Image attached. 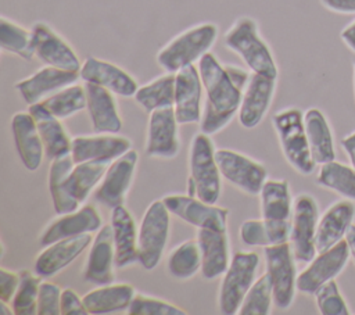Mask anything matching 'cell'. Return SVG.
Masks as SVG:
<instances>
[{"label": "cell", "instance_id": "6da1fadb", "mask_svg": "<svg viewBox=\"0 0 355 315\" xmlns=\"http://www.w3.org/2000/svg\"><path fill=\"white\" fill-rule=\"evenodd\" d=\"M197 67L204 87L200 132L211 136L226 128L234 115H237L243 90L232 80L225 64L214 53H207L197 62Z\"/></svg>", "mask_w": 355, "mask_h": 315}, {"label": "cell", "instance_id": "7a4b0ae2", "mask_svg": "<svg viewBox=\"0 0 355 315\" xmlns=\"http://www.w3.org/2000/svg\"><path fill=\"white\" fill-rule=\"evenodd\" d=\"M223 44L236 53L252 74L277 79V62L252 17L241 15L234 19L223 35Z\"/></svg>", "mask_w": 355, "mask_h": 315}, {"label": "cell", "instance_id": "3957f363", "mask_svg": "<svg viewBox=\"0 0 355 315\" xmlns=\"http://www.w3.org/2000/svg\"><path fill=\"white\" fill-rule=\"evenodd\" d=\"M219 36V28L214 22L196 24L166 42L155 54L157 64L171 74L197 64L211 51Z\"/></svg>", "mask_w": 355, "mask_h": 315}, {"label": "cell", "instance_id": "277c9868", "mask_svg": "<svg viewBox=\"0 0 355 315\" xmlns=\"http://www.w3.org/2000/svg\"><path fill=\"white\" fill-rule=\"evenodd\" d=\"M211 136L202 132L194 135L189 153L187 194L216 204L222 193V173L215 157Z\"/></svg>", "mask_w": 355, "mask_h": 315}, {"label": "cell", "instance_id": "5b68a950", "mask_svg": "<svg viewBox=\"0 0 355 315\" xmlns=\"http://www.w3.org/2000/svg\"><path fill=\"white\" fill-rule=\"evenodd\" d=\"M272 125L277 135L286 161L301 175H311L316 162L312 158L304 112L297 107H287L273 114Z\"/></svg>", "mask_w": 355, "mask_h": 315}, {"label": "cell", "instance_id": "8992f818", "mask_svg": "<svg viewBox=\"0 0 355 315\" xmlns=\"http://www.w3.org/2000/svg\"><path fill=\"white\" fill-rule=\"evenodd\" d=\"M261 219L269 246L288 241L294 201L286 179H268L259 193Z\"/></svg>", "mask_w": 355, "mask_h": 315}, {"label": "cell", "instance_id": "52a82bcc", "mask_svg": "<svg viewBox=\"0 0 355 315\" xmlns=\"http://www.w3.org/2000/svg\"><path fill=\"white\" fill-rule=\"evenodd\" d=\"M169 226L171 212L164 200L153 201L141 218L137 235V262L146 271L159 264L169 239Z\"/></svg>", "mask_w": 355, "mask_h": 315}, {"label": "cell", "instance_id": "ba28073f", "mask_svg": "<svg viewBox=\"0 0 355 315\" xmlns=\"http://www.w3.org/2000/svg\"><path fill=\"white\" fill-rule=\"evenodd\" d=\"M258 266L259 255L257 253L237 251L233 254L218 293V307L223 315L239 314L244 296L257 280Z\"/></svg>", "mask_w": 355, "mask_h": 315}, {"label": "cell", "instance_id": "9c48e42d", "mask_svg": "<svg viewBox=\"0 0 355 315\" xmlns=\"http://www.w3.org/2000/svg\"><path fill=\"white\" fill-rule=\"evenodd\" d=\"M318 222L319 207L316 200L308 193L298 194L294 200L288 237L297 262L308 264L318 254L315 244Z\"/></svg>", "mask_w": 355, "mask_h": 315}, {"label": "cell", "instance_id": "30bf717a", "mask_svg": "<svg viewBox=\"0 0 355 315\" xmlns=\"http://www.w3.org/2000/svg\"><path fill=\"white\" fill-rule=\"evenodd\" d=\"M266 272L270 275L273 286V304L280 309H287L294 301L297 291V268L290 241L263 247Z\"/></svg>", "mask_w": 355, "mask_h": 315}, {"label": "cell", "instance_id": "8fae6325", "mask_svg": "<svg viewBox=\"0 0 355 315\" xmlns=\"http://www.w3.org/2000/svg\"><path fill=\"white\" fill-rule=\"evenodd\" d=\"M215 157L222 178L250 196H259L268 180V171L259 161L230 148H216Z\"/></svg>", "mask_w": 355, "mask_h": 315}, {"label": "cell", "instance_id": "7c38bea8", "mask_svg": "<svg viewBox=\"0 0 355 315\" xmlns=\"http://www.w3.org/2000/svg\"><path fill=\"white\" fill-rule=\"evenodd\" d=\"M351 257L347 239L340 240L330 248L318 253L306 268L297 276V290L304 294H315V291L326 282L336 279L345 268Z\"/></svg>", "mask_w": 355, "mask_h": 315}, {"label": "cell", "instance_id": "4fadbf2b", "mask_svg": "<svg viewBox=\"0 0 355 315\" xmlns=\"http://www.w3.org/2000/svg\"><path fill=\"white\" fill-rule=\"evenodd\" d=\"M32 46L35 57L44 65L79 72L82 62L71 46L49 24L37 21L32 25Z\"/></svg>", "mask_w": 355, "mask_h": 315}, {"label": "cell", "instance_id": "5bb4252c", "mask_svg": "<svg viewBox=\"0 0 355 315\" xmlns=\"http://www.w3.org/2000/svg\"><path fill=\"white\" fill-rule=\"evenodd\" d=\"M164 203L171 214L197 229L227 230L229 210L209 204L190 194H168Z\"/></svg>", "mask_w": 355, "mask_h": 315}, {"label": "cell", "instance_id": "9a60e30c", "mask_svg": "<svg viewBox=\"0 0 355 315\" xmlns=\"http://www.w3.org/2000/svg\"><path fill=\"white\" fill-rule=\"evenodd\" d=\"M137 162L139 154L133 148L115 158L108 165L100 185L96 187L93 193L94 200L110 210L123 204L133 182Z\"/></svg>", "mask_w": 355, "mask_h": 315}, {"label": "cell", "instance_id": "2e32d148", "mask_svg": "<svg viewBox=\"0 0 355 315\" xmlns=\"http://www.w3.org/2000/svg\"><path fill=\"white\" fill-rule=\"evenodd\" d=\"M178 126L179 122L173 107L150 112L146 136V154L153 158L165 160L176 157L180 150Z\"/></svg>", "mask_w": 355, "mask_h": 315}, {"label": "cell", "instance_id": "e0dca14e", "mask_svg": "<svg viewBox=\"0 0 355 315\" xmlns=\"http://www.w3.org/2000/svg\"><path fill=\"white\" fill-rule=\"evenodd\" d=\"M204 87L198 67L189 65L175 74V114L179 125L197 124L202 115Z\"/></svg>", "mask_w": 355, "mask_h": 315}, {"label": "cell", "instance_id": "ac0fdd59", "mask_svg": "<svg viewBox=\"0 0 355 315\" xmlns=\"http://www.w3.org/2000/svg\"><path fill=\"white\" fill-rule=\"evenodd\" d=\"M79 75L85 83L103 86L112 92L115 96L125 99L133 97L139 87V83L133 75H130L122 67L94 56L87 57L82 62Z\"/></svg>", "mask_w": 355, "mask_h": 315}, {"label": "cell", "instance_id": "d6986e66", "mask_svg": "<svg viewBox=\"0 0 355 315\" xmlns=\"http://www.w3.org/2000/svg\"><path fill=\"white\" fill-rule=\"evenodd\" d=\"M276 86V78L251 74V78L243 90V99L237 112L239 122L243 128L254 129L262 122L272 105Z\"/></svg>", "mask_w": 355, "mask_h": 315}, {"label": "cell", "instance_id": "ffe728a7", "mask_svg": "<svg viewBox=\"0 0 355 315\" xmlns=\"http://www.w3.org/2000/svg\"><path fill=\"white\" fill-rule=\"evenodd\" d=\"M114 266H116V264L112 228L111 223H107L103 225L93 237L82 275L87 283L96 286L108 284L115 279Z\"/></svg>", "mask_w": 355, "mask_h": 315}, {"label": "cell", "instance_id": "44dd1931", "mask_svg": "<svg viewBox=\"0 0 355 315\" xmlns=\"http://www.w3.org/2000/svg\"><path fill=\"white\" fill-rule=\"evenodd\" d=\"M78 79H80L79 72L44 65L32 75L18 80L15 83V90L28 105H32L40 103L53 93L76 83Z\"/></svg>", "mask_w": 355, "mask_h": 315}, {"label": "cell", "instance_id": "7402d4cb", "mask_svg": "<svg viewBox=\"0 0 355 315\" xmlns=\"http://www.w3.org/2000/svg\"><path fill=\"white\" fill-rule=\"evenodd\" d=\"M132 148V142L118 133H96L72 137L71 155L75 164L85 161L112 162Z\"/></svg>", "mask_w": 355, "mask_h": 315}, {"label": "cell", "instance_id": "603a6c76", "mask_svg": "<svg viewBox=\"0 0 355 315\" xmlns=\"http://www.w3.org/2000/svg\"><path fill=\"white\" fill-rule=\"evenodd\" d=\"M103 226V218L97 210L86 204L79 207L76 211L58 215L47 228L42 232L39 243L42 247H46L61 239H68L85 233L97 232Z\"/></svg>", "mask_w": 355, "mask_h": 315}, {"label": "cell", "instance_id": "cb8c5ba5", "mask_svg": "<svg viewBox=\"0 0 355 315\" xmlns=\"http://www.w3.org/2000/svg\"><path fill=\"white\" fill-rule=\"evenodd\" d=\"M93 241L90 233L61 239L46 246L35 259V272L42 278H50L67 268Z\"/></svg>", "mask_w": 355, "mask_h": 315}, {"label": "cell", "instance_id": "d4e9b609", "mask_svg": "<svg viewBox=\"0 0 355 315\" xmlns=\"http://www.w3.org/2000/svg\"><path fill=\"white\" fill-rule=\"evenodd\" d=\"M85 89L87 97L86 110L93 130L96 133H119L122 129V118L115 94L94 83H85Z\"/></svg>", "mask_w": 355, "mask_h": 315}, {"label": "cell", "instance_id": "484cf974", "mask_svg": "<svg viewBox=\"0 0 355 315\" xmlns=\"http://www.w3.org/2000/svg\"><path fill=\"white\" fill-rule=\"evenodd\" d=\"M11 133L17 153L24 167L28 171H36L43 161L44 146L39 135L35 118L29 111H19L12 115Z\"/></svg>", "mask_w": 355, "mask_h": 315}, {"label": "cell", "instance_id": "4316f807", "mask_svg": "<svg viewBox=\"0 0 355 315\" xmlns=\"http://www.w3.org/2000/svg\"><path fill=\"white\" fill-rule=\"evenodd\" d=\"M355 219V204L351 200H341L333 203L319 216L316 229V251H324L345 239V235Z\"/></svg>", "mask_w": 355, "mask_h": 315}, {"label": "cell", "instance_id": "83f0119b", "mask_svg": "<svg viewBox=\"0 0 355 315\" xmlns=\"http://www.w3.org/2000/svg\"><path fill=\"white\" fill-rule=\"evenodd\" d=\"M197 241L201 250V275L212 280L223 275L232 261L226 230L197 229Z\"/></svg>", "mask_w": 355, "mask_h": 315}, {"label": "cell", "instance_id": "f1b7e54d", "mask_svg": "<svg viewBox=\"0 0 355 315\" xmlns=\"http://www.w3.org/2000/svg\"><path fill=\"white\" fill-rule=\"evenodd\" d=\"M110 223L112 228L116 268H126L137 262L139 228L129 210L123 204L112 208Z\"/></svg>", "mask_w": 355, "mask_h": 315}, {"label": "cell", "instance_id": "f546056e", "mask_svg": "<svg viewBox=\"0 0 355 315\" xmlns=\"http://www.w3.org/2000/svg\"><path fill=\"white\" fill-rule=\"evenodd\" d=\"M35 118L39 135L44 146V154L51 161L71 154L72 139L62 126L60 118L53 115L40 103L29 105L28 110Z\"/></svg>", "mask_w": 355, "mask_h": 315}, {"label": "cell", "instance_id": "4dcf8cb0", "mask_svg": "<svg viewBox=\"0 0 355 315\" xmlns=\"http://www.w3.org/2000/svg\"><path fill=\"white\" fill-rule=\"evenodd\" d=\"M304 125L311 154L316 165H323L336 160L334 137L324 114L319 108H308L304 112Z\"/></svg>", "mask_w": 355, "mask_h": 315}, {"label": "cell", "instance_id": "1f68e13d", "mask_svg": "<svg viewBox=\"0 0 355 315\" xmlns=\"http://www.w3.org/2000/svg\"><path fill=\"white\" fill-rule=\"evenodd\" d=\"M136 290L129 283H108L87 291L82 298L89 314H111L128 309Z\"/></svg>", "mask_w": 355, "mask_h": 315}, {"label": "cell", "instance_id": "d6a6232c", "mask_svg": "<svg viewBox=\"0 0 355 315\" xmlns=\"http://www.w3.org/2000/svg\"><path fill=\"white\" fill-rule=\"evenodd\" d=\"M73 165L75 162L71 154L54 158L50 162L49 191L51 196L53 208L57 215L76 211L80 207V203L69 194L67 187V175L69 173Z\"/></svg>", "mask_w": 355, "mask_h": 315}, {"label": "cell", "instance_id": "836d02e7", "mask_svg": "<svg viewBox=\"0 0 355 315\" xmlns=\"http://www.w3.org/2000/svg\"><path fill=\"white\" fill-rule=\"evenodd\" d=\"M135 101L146 111L173 107L175 103V74L165 72L137 87Z\"/></svg>", "mask_w": 355, "mask_h": 315}, {"label": "cell", "instance_id": "e575fe53", "mask_svg": "<svg viewBox=\"0 0 355 315\" xmlns=\"http://www.w3.org/2000/svg\"><path fill=\"white\" fill-rule=\"evenodd\" d=\"M111 162L85 161L75 164L67 175V187L69 194L80 204L86 201L92 190L101 182Z\"/></svg>", "mask_w": 355, "mask_h": 315}, {"label": "cell", "instance_id": "d590c367", "mask_svg": "<svg viewBox=\"0 0 355 315\" xmlns=\"http://www.w3.org/2000/svg\"><path fill=\"white\" fill-rule=\"evenodd\" d=\"M316 182L319 186L355 201V169L336 160L320 165Z\"/></svg>", "mask_w": 355, "mask_h": 315}, {"label": "cell", "instance_id": "8d00e7d4", "mask_svg": "<svg viewBox=\"0 0 355 315\" xmlns=\"http://www.w3.org/2000/svg\"><path fill=\"white\" fill-rule=\"evenodd\" d=\"M40 104L60 119L69 118L87 105L85 83H72L40 101Z\"/></svg>", "mask_w": 355, "mask_h": 315}, {"label": "cell", "instance_id": "74e56055", "mask_svg": "<svg viewBox=\"0 0 355 315\" xmlns=\"http://www.w3.org/2000/svg\"><path fill=\"white\" fill-rule=\"evenodd\" d=\"M168 272L175 279H190L201 271V250L197 239L184 240L176 246L166 259Z\"/></svg>", "mask_w": 355, "mask_h": 315}, {"label": "cell", "instance_id": "f35d334b", "mask_svg": "<svg viewBox=\"0 0 355 315\" xmlns=\"http://www.w3.org/2000/svg\"><path fill=\"white\" fill-rule=\"evenodd\" d=\"M0 47L3 51L12 53L26 61L35 57L32 31L6 15L0 17Z\"/></svg>", "mask_w": 355, "mask_h": 315}, {"label": "cell", "instance_id": "ab89813d", "mask_svg": "<svg viewBox=\"0 0 355 315\" xmlns=\"http://www.w3.org/2000/svg\"><path fill=\"white\" fill-rule=\"evenodd\" d=\"M42 283V276L29 269L19 271V286L10 303L15 315L37 314V296Z\"/></svg>", "mask_w": 355, "mask_h": 315}, {"label": "cell", "instance_id": "60d3db41", "mask_svg": "<svg viewBox=\"0 0 355 315\" xmlns=\"http://www.w3.org/2000/svg\"><path fill=\"white\" fill-rule=\"evenodd\" d=\"M273 303V286L268 272L261 275L248 289L240 305V315H268Z\"/></svg>", "mask_w": 355, "mask_h": 315}, {"label": "cell", "instance_id": "b9f144b4", "mask_svg": "<svg viewBox=\"0 0 355 315\" xmlns=\"http://www.w3.org/2000/svg\"><path fill=\"white\" fill-rule=\"evenodd\" d=\"M315 301L322 315H348V305L334 279L326 282L315 291Z\"/></svg>", "mask_w": 355, "mask_h": 315}, {"label": "cell", "instance_id": "7bdbcfd3", "mask_svg": "<svg viewBox=\"0 0 355 315\" xmlns=\"http://www.w3.org/2000/svg\"><path fill=\"white\" fill-rule=\"evenodd\" d=\"M129 315H187L186 311L165 300L136 293L129 308Z\"/></svg>", "mask_w": 355, "mask_h": 315}, {"label": "cell", "instance_id": "ee69618b", "mask_svg": "<svg viewBox=\"0 0 355 315\" xmlns=\"http://www.w3.org/2000/svg\"><path fill=\"white\" fill-rule=\"evenodd\" d=\"M62 289L51 282H42L37 296V315H60L61 314Z\"/></svg>", "mask_w": 355, "mask_h": 315}, {"label": "cell", "instance_id": "f6af8a7d", "mask_svg": "<svg viewBox=\"0 0 355 315\" xmlns=\"http://www.w3.org/2000/svg\"><path fill=\"white\" fill-rule=\"evenodd\" d=\"M239 236H240L241 241L247 246H254V247L269 246L262 219H248V221L243 222L240 226V230H239Z\"/></svg>", "mask_w": 355, "mask_h": 315}, {"label": "cell", "instance_id": "bcb514c9", "mask_svg": "<svg viewBox=\"0 0 355 315\" xmlns=\"http://www.w3.org/2000/svg\"><path fill=\"white\" fill-rule=\"evenodd\" d=\"M19 286V272L0 268V301L11 303Z\"/></svg>", "mask_w": 355, "mask_h": 315}, {"label": "cell", "instance_id": "7dc6e473", "mask_svg": "<svg viewBox=\"0 0 355 315\" xmlns=\"http://www.w3.org/2000/svg\"><path fill=\"white\" fill-rule=\"evenodd\" d=\"M61 314L62 315H86L89 314L83 298L72 289H62L61 293Z\"/></svg>", "mask_w": 355, "mask_h": 315}, {"label": "cell", "instance_id": "c3c4849f", "mask_svg": "<svg viewBox=\"0 0 355 315\" xmlns=\"http://www.w3.org/2000/svg\"><path fill=\"white\" fill-rule=\"evenodd\" d=\"M329 11L337 14H355V0H319Z\"/></svg>", "mask_w": 355, "mask_h": 315}, {"label": "cell", "instance_id": "681fc988", "mask_svg": "<svg viewBox=\"0 0 355 315\" xmlns=\"http://www.w3.org/2000/svg\"><path fill=\"white\" fill-rule=\"evenodd\" d=\"M344 153L347 154L349 162H351V167L355 169V130L347 136H344L340 142Z\"/></svg>", "mask_w": 355, "mask_h": 315}, {"label": "cell", "instance_id": "f907efd6", "mask_svg": "<svg viewBox=\"0 0 355 315\" xmlns=\"http://www.w3.org/2000/svg\"><path fill=\"white\" fill-rule=\"evenodd\" d=\"M341 40L344 42V44L355 53V19L351 21L340 33Z\"/></svg>", "mask_w": 355, "mask_h": 315}, {"label": "cell", "instance_id": "816d5d0a", "mask_svg": "<svg viewBox=\"0 0 355 315\" xmlns=\"http://www.w3.org/2000/svg\"><path fill=\"white\" fill-rule=\"evenodd\" d=\"M345 239L348 241V246H349V251H351V258L354 259L355 262V225L352 223L345 235Z\"/></svg>", "mask_w": 355, "mask_h": 315}, {"label": "cell", "instance_id": "f5cc1de1", "mask_svg": "<svg viewBox=\"0 0 355 315\" xmlns=\"http://www.w3.org/2000/svg\"><path fill=\"white\" fill-rule=\"evenodd\" d=\"M354 94H355V64H354Z\"/></svg>", "mask_w": 355, "mask_h": 315}]
</instances>
